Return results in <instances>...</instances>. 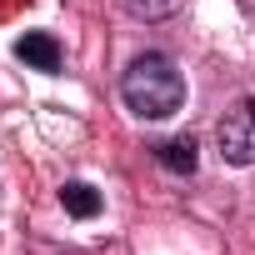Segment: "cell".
<instances>
[{
    "mask_svg": "<svg viewBox=\"0 0 255 255\" xmlns=\"http://www.w3.org/2000/svg\"><path fill=\"white\" fill-rule=\"evenodd\" d=\"M120 100L140 120H170L185 105V75H180V65L170 55L145 50L120 70Z\"/></svg>",
    "mask_w": 255,
    "mask_h": 255,
    "instance_id": "1",
    "label": "cell"
},
{
    "mask_svg": "<svg viewBox=\"0 0 255 255\" xmlns=\"http://www.w3.org/2000/svg\"><path fill=\"white\" fill-rule=\"evenodd\" d=\"M215 150L225 165H255V95H240L215 120Z\"/></svg>",
    "mask_w": 255,
    "mask_h": 255,
    "instance_id": "2",
    "label": "cell"
},
{
    "mask_svg": "<svg viewBox=\"0 0 255 255\" xmlns=\"http://www.w3.org/2000/svg\"><path fill=\"white\" fill-rule=\"evenodd\" d=\"M15 55H20L30 70H40V75H60V40H55L50 30H25V35L15 40Z\"/></svg>",
    "mask_w": 255,
    "mask_h": 255,
    "instance_id": "3",
    "label": "cell"
},
{
    "mask_svg": "<svg viewBox=\"0 0 255 255\" xmlns=\"http://www.w3.org/2000/svg\"><path fill=\"white\" fill-rule=\"evenodd\" d=\"M150 155H155V165H165L170 175H195V165H200V155H195V140H190V135L155 140V145H150Z\"/></svg>",
    "mask_w": 255,
    "mask_h": 255,
    "instance_id": "4",
    "label": "cell"
},
{
    "mask_svg": "<svg viewBox=\"0 0 255 255\" xmlns=\"http://www.w3.org/2000/svg\"><path fill=\"white\" fill-rule=\"evenodd\" d=\"M60 205H65V215H75V220H95V215H100V190H95L90 180H65V185H60Z\"/></svg>",
    "mask_w": 255,
    "mask_h": 255,
    "instance_id": "5",
    "label": "cell"
},
{
    "mask_svg": "<svg viewBox=\"0 0 255 255\" xmlns=\"http://www.w3.org/2000/svg\"><path fill=\"white\" fill-rule=\"evenodd\" d=\"M120 10L135 20H170L180 10V0H120Z\"/></svg>",
    "mask_w": 255,
    "mask_h": 255,
    "instance_id": "6",
    "label": "cell"
}]
</instances>
